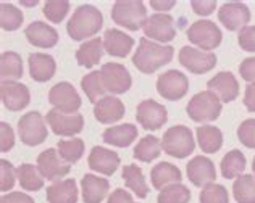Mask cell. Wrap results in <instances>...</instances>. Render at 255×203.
Here are the masks:
<instances>
[{
	"label": "cell",
	"mask_w": 255,
	"mask_h": 203,
	"mask_svg": "<svg viewBox=\"0 0 255 203\" xmlns=\"http://www.w3.org/2000/svg\"><path fill=\"white\" fill-rule=\"evenodd\" d=\"M199 200L200 203H230V195L223 186L210 184L200 191Z\"/></svg>",
	"instance_id": "b9f144b4"
},
{
	"label": "cell",
	"mask_w": 255,
	"mask_h": 203,
	"mask_svg": "<svg viewBox=\"0 0 255 203\" xmlns=\"http://www.w3.org/2000/svg\"><path fill=\"white\" fill-rule=\"evenodd\" d=\"M104 55V40L100 37H94L84 42L76 50V62L84 68L96 66Z\"/></svg>",
	"instance_id": "f1b7e54d"
},
{
	"label": "cell",
	"mask_w": 255,
	"mask_h": 203,
	"mask_svg": "<svg viewBox=\"0 0 255 203\" xmlns=\"http://www.w3.org/2000/svg\"><path fill=\"white\" fill-rule=\"evenodd\" d=\"M122 178L125 179L126 187L137 195V199H145L149 195V186H147L144 173L137 165H126L122 171Z\"/></svg>",
	"instance_id": "4dcf8cb0"
},
{
	"label": "cell",
	"mask_w": 255,
	"mask_h": 203,
	"mask_svg": "<svg viewBox=\"0 0 255 203\" xmlns=\"http://www.w3.org/2000/svg\"><path fill=\"white\" fill-rule=\"evenodd\" d=\"M209 91H212L221 102L230 103V102L236 100L239 96V83L236 76L230 71H221L207 83Z\"/></svg>",
	"instance_id": "d6986e66"
},
{
	"label": "cell",
	"mask_w": 255,
	"mask_h": 203,
	"mask_svg": "<svg viewBox=\"0 0 255 203\" xmlns=\"http://www.w3.org/2000/svg\"><path fill=\"white\" fill-rule=\"evenodd\" d=\"M47 124L52 127V131L57 135H62V137H73L83 131L84 127V118L83 114L79 113H63L53 108V110L47 111L45 116Z\"/></svg>",
	"instance_id": "ba28073f"
},
{
	"label": "cell",
	"mask_w": 255,
	"mask_h": 203,
	"mask_svg": "<svg viewBox=\"0 0 255 203\" xmlns=\"http://www.w3.org/2000/svg\"><path fill=\"white\" fill-rule=\"evenodd\" d=\"M18 178V169L13 168V165L6 160H0V191L8 192L15 186V181Z\"/></svg>",
	"instance_id": "7bdbcfd3"
},
{
	"label": "cell",
	"mask_w": 255,
	"mask_h": 203,
	"mask_svg": "<svg viewBox=\"0 0 255 203\" xmlns=\"http://www.w3.org/2000/svg\"><path fill=\"white\" fill-rule=\"evenodd\" d=\"M102 139H104L105 144H109V145L128 147L137 139V127L131 123L112 126V127H109V129L104 131Z\"/></svg>",
	"instance_id": "4316f807"
},
{
	"label": "cell",
	"mask_w": 255,
	"mask_h": 203,
	"mask_svg": "<svg viewBox=\"0 0 255 203\" xmlns=\"http://www.w3.org/2000/svg\"><path fill=\"white\" fill-rule=\"evenodd\" d=\"M246 169V157L241 150L228 152L221 160V174L225 179L239 178Z\"/></svg>",
	"instance_id": "e575fe53"
},
{
	"label": "cell",
	"mask_w": 255,
	"mask_h": 203,
	"mask_svg": "<svg viewBox=\"0 0 255 203\" xmlns=\"http://www.w3.org/2000/svg\"><path fill=\"white\" fill-rule=\"evenodd\" d=\"M174 55L171 45H162L152 42L147 37L139 40V47L132 55V65L144 74H153L162 66L168 65Z\"/></svg>",
	"instance_id": "6da1fadb"
},
{
	"label": "cell",
	"mask_w": 255,
	"mask_h": 203,
	"mask_svg": "<svg viewBox=\"0 0 255 203\" xmlns=\"http://www.w3.org/2000/svg\"><path fill=\"white\" fill-rule=\"evenodd\" d=\"M23 11L11 3L0 5V26L5 31H16L23 23Z\"/></svg>",
	"instance_id": "f35d334b"
},
{
	"label": "cell",
	"mask_w": 255,
	"mask_h": 203,
	"mask_svg": "<svg viewBox=\"0 0 255 203\" xmlns=\"http://www.w3.org/2000/svg\"><path fill=\"white\" fill-rule=\"evenodd\" d=\"M244 105L249 111L255 113V84H249L246 87V94H244Z\"/></svg>",
	"instance_id": "816d5d0a"
},
{
	"label": "cell",
	"mask_w": 255,
	"mask_h": 203,
	"mask_svg": "<svg viewBox=\"0 0 255 203\" xmlns=\"http://www.w3.org/2000/svg\"><path fill=\"white\" fill-rule=\"evenodd\" d=\"M18 134L24 145H41L49 135L44 116L39 111H29L23 114L18 121Z\"/></svg>",
	"instance_id": "8992f818"
},
{
	"label": "cell",
	"mask_w": 255,
	"mask_h": 203,
	"mask_svg": "<svg viewBox=\"0 0 255 203\" xmlns=\"http://www.w3.org/2000/svg\"><path fill=\"white\" fill-rule=\"evenodd\" d=\"M107 203H132V195L125 189H117L112 192Z\"/></svg>",
	"instance_id": "f907efd6"
},
{
	"label": "cell",
	"mask_w": 255,
	"mask_h": 203,
	"mask_svg": "<svg viewBox=\"0 0 255 203\" xmlns=\"http://www.w3.org/2000/svg\"><path fill=\"white\" fill-rule=\"evenodd\" d=\"M134 47V39L120 29H107L104 36V50L112 57L125 58Z\"/></svg>",
	"instance_id": "603a6c76"
},
{
	"label": "cell",
	"mask_w": 255,
	"mask_h": 203,
	"mask_svg": "<svg viewBox=\"0 0 255 203\" xmlns=\"http://www.w3.org/2000/svg\"><path fill=\"white\" fill-rule=\"evenodd\" d=\"M189 91V81L186 74L178 70H170L160 74L157 79V92L165 100H181Z\"/></svg>",
	"instance_id": "9c48e42d"
},
{
	"label": "cell",
	"mask_w": 255,
	"mask_h": 203,
	"mask_svg": "<svg viewBox=\"0 0 255 203\" xmlns=\"http://www.w3.org/2000/svg\"><path fill=\"white\" fill-rule=\"evenodd\" d=\"M29 74L36 83H47L53 78L57 70V63L52 55L47 53H31L28 58Z\"/></svg>",
	"instance_id": "cb8c5ba5"
},
{
	"label": "cell",
	"mask_w": 255,
	"mask_h": 203,
	"mask_svg": "<svg viewBox=\"0 0 255 203\" xmlns=\"http://www.w3.org/2000/svg\"><path fill=\"white\" fill-rule=\"evenodd\" d=\"M174 5H176V2H174V0H166V2H157V0H152V2H150V6H152V8H155V10H158V11L171 10Z\"/></svg>",
	"instance_id": "f5cc1de1"
},
{
	"label": "cell",
	"mask_w": 255,
	"mask_h": 203,
	"mask_svg": "<svg viewBox=\"0 0 255 203\" xmlns=\"http://www.w3.org/2000/svg\"><path fill=\"white\" fill-rule=\"evenodd\" d=\"M189 118L196 123H210L218 119L221 113V100L212 91L196 94L186 106Z\"/></svg>",
	"instance_id": "277c9868"
},
{
	"label": "cell",
	"mask_w": 255,
	"mask_h": 203,
	"mask_svg": "<svg viewBox=\"0 0 255 203\" xmlns=\"http://www.w3.org/2000/svg\"><path fill=\"white\" fill-rule=\"evenodd\" d=\"M110 184L105 178L86 174L81 179V191L84 203H100L109 194Z\"/></svg>",
	"instance_id": "484cf974"
},
{
	"label": "cell",
	"mask_w": 255,
	"mask_h": 203,
	"mask_svg": "<svg viewBox=\"0 0 255 203\" xmlns=\"http://www.w3.org/2000/svg\"><path fill=\"white\" fill-rule=\"evenodd\" d=\"M233 194L238 203H255V176L241 174L233 184Z\"/></svg>",
	"instance_id": "8d00e7d4"
},
{
	"label": "cell",
	"mask_w": 255,
	"mask_h": 203,
	"mask_svg": "<svg viewBox=\"0 0 255 203\" xmlns=\"http://www.w3.org/2000/svg\"><path fill=\"white\" fill-rule=\"evenodd\" d=\"M49 102L57 110L73 114L81 108V97L70 83H58L49 92Z\"/></svg>",
	"instance_id": "4fadbf2b"
},
{
	"label": "cell",
	"mask_w": 255,
	"mask_h": 203,
	"mask_svg": "<svg viewBox=\"0 0 255 203\" xmlns=\"http://www.w3.org/2000/svg\"><path fill=\"white\" fill-rule=\"evenodd\" d=\"M179 63L192 74H205L212 71L217 65V55L212 52H202L194 47L186 45L179 50Z\"/></svg>",
	"instance_id": "30bf717a"
},
{
	"label": "cell",
	"mask_w": 255,
	"mask_h": 203,
	"mask_svg": "<svg viewBox=\"0 0 255 203\" xmlns=\"http://www.w3.org/2000/svg\"><path fill=\"white\" fill-rule=\"evenodd\" d=\"M136 119L145 131H158L168 121V111L155 100H142L137 105Z\"/></svg>",
	"instance_id": "8fae6325"
},
{
	"label": "cell",
	"mask_w": 255,
	"mask_h": 203,
	"mask_svg": "<svg viewBox=\"0 0 255 203\" xmlns=\"http://www.w3.org/2000/svg\"><path fill=\"white\" fill-rule=\"evenodd\" d=\"M147 10L140 0H118L112 6L113 23L129 31H137L144 28L147 21Z\"/></svg>",
	"instance_id": "3957f363"
},
{
	"label": "cell",
	"mask_w": 255,
	"mask_h": 203,
	"mask_svg": "<svg viewBox=\"0 0 255 203\" xmlns=\"http://www.w3.org/2000/svg\"><path fill=\"white\" fill-rule=\"evenodd\" d=\"M100 73H102V79H104L107 92L120 96V94H125L129 91L132 79H131L129 71H128L123 65L113 63V62L105 63L102 65Z\"/></svg>",
	"instance_id": "9a60e30c"
},
{
	"label": "cell",
	"mask_w": 255,
	"mask_h": 203,
	"mask_svg": "<svg viewBox=\"0 0 255 203\" xmlns=\"http://www.w3.org/2000/svg\"><path fill=\"white\" fill-rule=\"evenodd\" d=\"M126 113L125 103L120 99L113 96H107L99 100L94 106V116L102 124H112L120 121Z\"/></svg>",
	"instance_id": "7402d4cb"
},
{
	"label": "cell",
	"mask_w": 255,
	"mask_h": 203,
	"mask_svg": "<svg viewBox=\"0 0 255 203\" xmlns=\"http://www.w3.org/2000/svg\"><path fill=\"white\" fill-rule=\"evenodd\" d=\"M252 169H254V174H255V157H254V163H252Z\"/></svg>",
	"instance_id": "db71d44e"
},
{
	"label": "cell",
	"mask_w": 255,
	"mask_h": 203,
	"mask_svg": "<svg viewBox=\"0 0 255 203\" xmlns=\"http://www.w3.org/2000/svg\"><path fill=\"white\" fill-rule=\"evenodd\" d=\"M87 163H89V168L92 171H97L105 176H112L115 174V171L120 166V157L117 152H112L109 148L96 145L92 147Z\"/></svg>",
	"instance_id": "ffe728a7"
},
{
	"label": "cell",
	"mask_w": 255,
	"mask_h": 203,
	"mask_svg": "<svg viewBox=\"0 0 255 203\" xmlns=\"http://www.w3.org/2000/svg\"><path fill=\"white\" fill-rule=\"evenodd\" d=\"M104 16L94 5H79L66 23V31L73 40H84L102 29Z\"/></svg>",
	"instance_id": "7a4b0ae2"
},
{
	"label": "cell",
	"mask_w": 255,
	"mask_h": 203,
	"mask_svg": "<svg viewBox=\"0 0 255 203\" xmlns=\"http://www.w3.org/2000/svg\"><path fill=\"white\" fill-rule=\"evenodd\" d=\"M191 6L194 13H197L200 16H209L217 8V2L215 0H192Z\"/></svg>",
	"instance_id": "7dc6e473"
},
{
	"label": "cell",
	"mask_w": 255,
	"mask_h": 203,
	"mask_svg": "<svg viewBox=\"0 0 255 203\" xmlns=\"http://www.w3.org/2000/svg\"><path fill=\"white\" fill-rule=\"evenodd\" d=\"M23 76V60L16 52H3L0 57L2 83H16Z\"/></svg>",
	"instance_id": "f546056e"
},
{
	"label": "cell",
	"mask_w": 255,
	"mask_h": 203,
	"mask_svg": "<svg viewBox=\"0 0 255 203\" xmlns=\"http://www.w3.org/2000/svg\"><path fill=\"white\" fill-rule=\"evenodd\" d=\"M238 139L247 148H255V119H246L238 127Z\"/></svg>",
	"instance_id": "ee69618b"
},
{
	"label": "cell",
	"mask_w": 255,
	"mask_h": 203,
	"mask_svg": "<svg viewBox=\"0 0 255 203\" xmlns=\"http://www.w3.org/2000/svg\"><path fill=\"white\" fill-rule=\"evenodd\" d=\"M142 29L147 39L157 40V42H171L176 37L174 19L166 13H155V15L149 16Z\"/></svg>",
	"instance_id": "7c38bea8"
},
{
	"label": "cell",
	"mask_w": 255,
	"mask_h": 203,
	"mask_svg": "<svg viewBox=\"0 0 255 203\" xmlns=\"http://www.w3.org/2000/svg\"><path fill=\"white\" fill-rule=\"evenodd\" d=\"M191 191L183 184H173L160 191L157 203H189Z\"/></svg>",
	"instance_id": "ab89813d"
},
{
	"label": "cell",
	"mask_w": 255,
	"mask_h": 203,
	"mask_svg": "<svg viewBox=\"0 0 255 203\" xmlns=\"http://www.w3.org/2000/svg\"><path fill=\"white\" fill-rule=\"evenodd\" d=\"M68 11L70 2H66V0H50V2H45L44 5V15L52 23L63 21L65 16L68 15Z\"/></svg>",
	"instance_id": "60d3db41"
},
{
	"label": "cell",
	"mask_w": 255,
	"mask_h": 203,
	"mask_svg": "<svg viewBox=\"0 0 255 203\" xmlns=\"http://www.w3.org/2000/svg\"><path fill=\"white\" fill-rule=\"evenodd\" d=\"M24 36L28 42L39 49H52L58 42V32L47 23L34 21L24 29Z\"/></svg>",
	"instance_id": "44dd1931"
},
{
	"label": "cell",
	"mask_w": 255,
	"mask_h": 203,
	"mask_svg": "<svg viewBox=\"0 0 255 203\" xmlns=\"http://www.w3.org/2000/svg\"><path fill=\"white\" fill-rule=\"evenodd\" d=\"M238 42L246 52H255V26H246L239 31Z\"/></svg>",
	"instance_id": "f6af8a7d"
},
{
	"label": "cell",
	"mask_w": 255,
	"mask_h": 203,
	"mask_svg": "<svg viewBox=\"0 0 255 203\" xmlns=\"http://www.w3.org/2000/svg\"><path fill=\"white\" fill-rule=\"evenodd\" d=\"M0 203H34L32 197H29L28 194H23V192H8L5 194Z\"/></svg>",
	"instance_id": "681fc988"
},
{
	"label": "cell",
	"mask_w": 255,
	"mask_h": 203,
	"mask_svg": "<svg viewBox=\"0 0 255 203\" xmlns=\"http://www.w3.org/2000/svg\"><path fill=\"white\" fill-rule=\"evenodd\" d=\"M160 153H162V142L158 140V137H155V135H145L134 147L132 155L134 158L142 161V163H150V161L160 157Z\"/></svg>",
	"instance_id": "d6a6232c"
},
{
	"label": "cell",
	"mask_w": 255,
	"mask_h": 203,
	"mask_svg": "<svg viewBox=\"0 0 255 203\" xmlns=\"http://www.w3.org/2000/svg\"><path fill=\"white\" fill-rule=\"evenodd\" d=\"M181 179H183L181 169L171 163H166V161L155 165L150 171L152 186L155 187L157 191H163L165 187L173 186V184H181Z\"/></svg>",
	"instance_id": "d4e9b609"
},
{
	"label": "cell",
	"mask_w": 255,
	"mask_h": 203,
	"mask_svg": "<svg viewBox=\"0 0 255 203\" xmlns=\"http://www.w3.org/2000/svg\"><path fill=\"white\" fill-rule=\"evenodd\" d=\"M162 148L166 155L174 158H186L194 152L196 142H194L192 132L187 126H171L163 134Z\"/></svg>",
	"instance_id": "5b68a950"
},
{
	"label": "cell",
	"mask_w": 255,
	"mask_h": 203,
	"mask_svg": "<svg viewBox=\"0 0 255 203\" xmlns=\"http://www.w3.org/2000/svg\"><path fill=\"white\" fill-rule=\"evenodd\" d=\"M221 34L220 28L210 19H199V21L192 23V26L187 29V39L194 45L204 52H212L213 49L221 44Z\"/></svg>",
	"instance_id": "52a82bcc"
},
{
	"label": "cell",
	"mask_w": 255,
	"mask_h": 203,
	"mask_svg": "<svg viewBox=\"0 0 255 203\" xmlns=\"http://www.w3.org/2000/svg\"><path fill=\"white\" fill-rule=\"evenodd\" d=\"M37 168L47 181H60L71 171V166L60 157L55 148H47L37 157Z\"/></svg>",
	"instance_id": "5bb4252c"
},
{
	"label": "cell",
	"mask_w": 255,
	"mask_h": 203,
	"mask_svg": "<svg viewBox=\"0 0 255 203\" xmlns=\"http://www.w3.org/2000/svg\"><path fill=\"white\" fill-rule=\"evenodd\" d=\"M47 202L49 203H76L78 187L75 179L58 181L47 187Z\"/></svg>",
	"instance_id": "83f0119b"
},
{
	"label": "cell",
	"mask_w": 255,
	"mask_h": 203,
	"mask_svg": "<svg viewBox=\"0 0 255 203\" xmlns=\"http://www.w3.org/2000/svg\"><path fill=\"white\" fill-rule=\"evenodd\" d=\"M196 134L199 145L205 153H217L223 145V134L215 126H199Z\"/></svg>",
	"instance_id": "1f68e13d"
},
{
	"label": "cell",
	"mask_w": 255,
	"mask_h": 203,
	"mask_svg": "<svg viewBox=\"0 0 255 203\" xmlns=\"http://www.w3.org/2000/svg\"><path fill=\"white\" fill-rule=\"evenodd\" d=\"M58 155L68 165L78 163L84 155V140L83 139L60 140L58 142Z\"/></svg>",
	"instance_id": "74e56055"
},
{
	"label": "cell",
	"mask_w": 255,
	"mask_h": 203,
	"mask_svg": "<svg viewBox=\"0 0 255 203\" xmlns=\"http://www.w3.org/2000/svg\"><path fill=\"white\" fill-rule=\"evenodd\" d=\"M186 173H187V179L196 187H207L215 182L217 179V169L210 158L202 157H194L186 166Z\"/></svg>",
	"instance_id": "2e32d148"
},
{
	"label": "cell",
	"mask_w": 255,
	"mask_h": 203,
	"mask_svg": "<svg viewBox=\"0 0 255 203\" xmlns=\"http://www.w3.org/2000/svg\"><path fill=\"white\" fill-rule=\"evenodd\" d=\"M0 97H2L5 108L10 111H21L31 102L29 89L21 83H2Z\"/></svg>",
	"instance_id": "ac0fdd59"
},
{
	"label": "cell",
	"mask_w": 255,
	"mask_h": 203,
	"mask_svg": "<svg viewBox=\"0 0 255 203\" xmlns=\"http://www.w3.org/2000/svg\"><path fill=\"white\" fill-rule=\"evenodd\" d=\"M15 145V132L10 127V124L0 123V152H10Z\"/></svg>",
	"instance_id": "bcb514c9"
},
{
	"label": "cell",
	"mask_w": 255,
	"mask_h": 203,
	"mask_svg": "<svg viewBox=\"0 0 255 203\" xmlns=\"http://www.w3.org/2000/svg\"><path fill=\"white\" fill-rule=\"evenodd\" d=\"M218 19L228 31H239L251 21V10L241 2H228L218 10Z\"/></svg>",
	"instance_id": "e0dca14e"
},
{
	"label": "cell",
	"mask_w": 255,
	"mask_h": 203,
	"mask_svg": "<svg viewBox=\"0 0 255 203\" xmlns=\"http://www.w3.org/2000/svg\"><path fill=\"white\" fill-rule=\"evenodd\" d=\"M81 87L83 91L86 92L87 99H89L92 103H97L99 100H102L105 96V84H104V79H102V73L100 71H92L89 74L81 79Z\"/></svg>",
	"instance_id": "d590c367"
},
{
	"label": "cell",
	"mask_w": 255,
	"mask_h": 203,
	"mask_svg": "<svg viewBox=\"0 0 255 203\" xmlns=\"http://www.w3.org/2000/svg\"><path fill=\"white\" fill-rule=\"evenodd\" d=\"M239 73L244 81L249 84H255V57L246 58L239 66Z\"/></svg>",
	"instance_id": "c3c4849f"
},
{
	"label": "cell",
	"mask_w": 255,
	"mask_h": 203,
	"mask_svg": "<svg viewBox=\"0 0 255 203\" xmlns=\"http://www.w3.org/2000/svg\"><path fill=\"white\" fill-rule=\"evenodd\" d=\"M18 182L23 191H29V192L41 191L44 187V178L41 171H39V168L29 163H24L18 168Z\"/></svg>",
	"instance_id": "836d02e7"
}]
</instances>
